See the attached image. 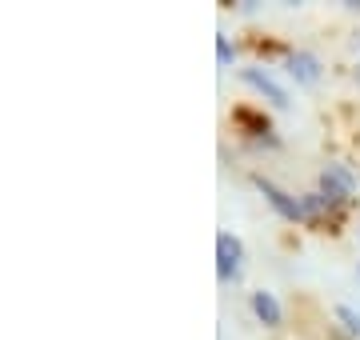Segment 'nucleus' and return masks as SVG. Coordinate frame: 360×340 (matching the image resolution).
<instances>
[{
  "label": "nucleus",
  "mask_w": 360,
  "mask_h": 340,
  "mask_svg": "<svg viewBox=\"0 0 360 340\" xmlns=\"http://www.w3.org/2000/svg\"><path fill=\"white\" fill-rule=\"evenodd\" d=\"M352 192H356V176L345 169V164H328V169L321 172V197L328 200V204H348L352 200Z\"/></svg>",
  "instance_id": "f257e3e1"
},
{
  "label": "nucleus",
  "mask_w": 360,
  "mask_h": 340,
  "mask_svg": "<svg viewBox=\"0 0 360 340\" xmlns=\"http://www.w3.org/2000/svg\"><path fill=\"white\" fill-rule=\"evenodd\" d=\"M240 264H245V244H240V236L220 233L217 236V276L220 280H236V276H240Z\"/></svg>",
  "instance_id": "f03ea898"
},
{
  "label": "nucleus",
  "mask_w": 360,
  "mask_h": 340,
  "mask_svg": "<svg viewBox=\"0 0 360 340\" xmlns=\"http://www.w3.org/2000/svg\"><path fill=\"white\" fill-rule=\"evenodd\" d=\"M252 184H257V192H260L264 200H269V204H272L276 212H281L284 221H304V204H300L296 197H288L281 184H272L269 176H252Z\"/></svg>",
  "instance_id": "7ed1b4c3"
},
{
  "label": "nucleus",
  "mask_w": 360,
  "mask_h": 340,
  "mask_svg": "<svg viewBox=\"0 0 360 340\" xmlns=\"http://www.w3.org/2000/svg\"><path fill=\"white\" fill-rule=\"evenodd\" d=\"M240 80H245L248 89H257L260 96L269 100V105H276V108H288V105H292V100H288V92H284L281 84H276V80L264 72V68H240Z\"/></svg>",
  "instance_id": "20e7f679"
},
{
  "label": "nucleus",
  "mask_w": 360,
  "mask_h": 340,
  "mask_svg": "<svg viewBox=\"0 0 360 340\" xmlns=\"http://www.w3.org/2000/svg\"><path fill=\"white\" fill-rule=\"evenodd\" d=\"M248 304H252V313H257V320L264 328H281L284 313H281V301L272 296V292H264V288H257L252 296H248Z\"/></svg>",
  "instance_id": "39448f33"
},
{
  "label": "nucleus",
  "mask_w": 360,
  "mask_h": 340,
  "mask_svg": "<svg viewBox=\"0 0 360 340\" xmlns=\"http://www.w3.org/2000/svg\"><path fill=\"white\" fill-rule=\"evenodd\" d=\"M288 77H292L296 84H316V80H321V60L312 53H292L288 56Z\"/></svg>",
  "instance_id": "423d86ee"
},
{
  "label": "nucleus",
  "mask_w": 360,
  "mask_h": 340,
  "mask_svg": "<svg viewBox=\"0 0 360 340\" xmlns=\"http://www.w3.org/2000/svg\"><path fill=\"white\" fill-rule=\"evenodd\" d=\"M336 320L345 325L348 336H360V313H356V308H348V304H336Z\"/></svg>",
  "instance_id": "0eeeda50"
},
{
  "label": "nucleus",
  "mask_w": 360,
  "mask_h": 340,
  "mask_svg": "<svg viewBox=\"0 0 360 340\" xmlns=\"http://www.w3.org/2000/svg\"><path fill=\"white\" fill-rule=\"evenodd\" d=\"M217 60H220L224 68L232 65V44H229V37H217Z\"/></svg>",
  "instance_id": "6e6552de"
},
{
  "label": "nucleus",
  "mask_w": 360,
  "mask_h": 340,
  "mask_svg": "<svg viewBox=\"0 0 360 340\" xmlns=\"http://www.w3.org/2000/svg\"><path fill=\"white\" fill-rule=\"evenodd\" d=\"M356 80H360V65H356Z\"/></svg>",
  "instance_id": "1a4fd4ad"
}]
</instances>
